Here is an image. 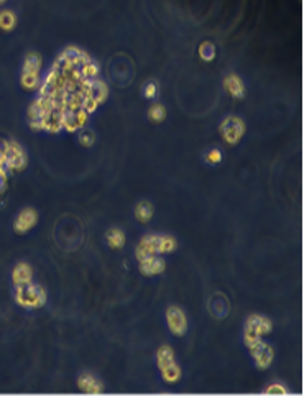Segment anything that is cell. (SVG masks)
<instances>
[{
    "label": "cell",
    "instance_id": "cell-28",
    "mask_svg": "<svg viewBox=\"0 0 304 396\" xmlns=\"http://www.w3.org/2000/svg\"><path fill=\"white\" fill-rule=\"evenodd\" d=\"M97 107H99V104H97L94 99L89 97V96H84V99H82V109L86 110L89 115L94 114V112L97 110Z\"/></svg>",
    "mask_w": 304,
    "mask_h": 396
},
{
    "label": "cell",
    "instance_id": "cell-21",
    "mask_svg": "<svg viewBox=\"0 0 304 396\" xmlns=\"http://www.w3.org/2000/svg\"><path fill=\"white\" fill-rule=\"evenodd\" d=\"M81 74H82V78H86V79H97L99 78V73H101V68H99V64L96 63V61H87L86 64H82L81 68Z\"/></svg>",
    "mask_w": 304,
    "mask_h": 396
},
{
    "label": "cell",
    "instance_id": "cell-2",
    "mask_svg": "<svg viewBox=\"0 0 304 396\" xmlns=\"http://www.w3.org/2000/svg\"><path fill=\"white\" fill-rule=\"evenodd\" d=\"M219 130H221L222 140L227 145H237L245 135V124L238 117H226Z\"/></svg>",
    "mask_w": 304,
    "mask_h": 396
},
{
    "label": "cell",
    "instance_id": "cell-14",
    "mask_svg": "<svg viewBox=\"0 0 304 396\" xmlns=\"http://www.w3.org/2000/svg\"><path fill=\"white\" fill-rule=\"evenodd\" d=\"M20 84H22L23 89H26V91H35V89H38L40 84H41L40 73H26V71H22Z\"/></svg>",
    "mask_w": 304,
    "mask_h": 396
},
{
    "label": "cell",
    "instance_id": "cell-25",
    "mask_svg": "<svg viewBox=\"0 0 304 396\" xmlns=\"http://www.w3.org/2000/svg\"><path fill=\"white\" fill-rule=\"evenodd\" d=\"M204 161L207 163V164H212V166H216V164H219V163L222 161V152H221V150H217V148L209 150V152L205 153V157H204Z\"/></svg>",
    "mask_w": 304,
    "mask_h": 396
},
{
    "label": "cell",
    "instance_id": "cell-8",
    "mask_svg": "<svg viewBox=\"0 0 304 396\" xmlns=\"http://www.w3.org/2000/svg\"><path fill=\"white\" fill-rule=\"evenodd\" d=\"M158 238L160 235H147L140 240V243L137 245V250H135V257L138 260H142L145 257L150 255H158Z\"/></svg>",
    "mask_w": 304,
    "mask_h": 396
},
{
    "label": "cell",
    "instance_id": "cell-15",
    "mask_svg": "<svg viewBox=\"0 0 304 396\" xmlns=\"http://www.w3.org/2000/svg\"><path fill=\"white\" fill-rule=\"evenodd\" d=\"M153 206L150 204L148 201H142V202H138L137 207H135V217H137L140 222H143V224H147L148 220H152L153 217Z\"/></svg>",
    "mask_w": 304,
    "mask_h": 396
},
{
    "label": "cell",
    "instance_id": "cell-22",
    "mask_svg": "<svg viewBox=\"0 0 304 396\" xmlns=\"http://www.w3.org/2000/svg\"><path fill=\"white\" fill-rule=\"evenodd\" d=\"M216 53H217L216 46L210 43V41H204V43L199 45V56L203 61H207V63L209 61H212L214 58H216Z\"/></svg>",
    "mask_w": 304,
    "mask_h": 396
},
{
    "label": "cell",
    "instance_id": "cell-1",
    "mask_svg": "<svg viewBox=\"0 0 304 396\" xmlns=\"http://www.w3.org/2000/svg\"><path fill=\"white\" fill-rule=\"evenodd\" d=\"M15 301L25 309H38L46 303V291L33 281L28 285L15 286Z\"/></svg>",
    "mask_w": 304,
    "mask_h": 396
},
{
    "label": "cell",
    "instance_id": "cell-5",
    "mask_svg": "<svg viewBox=\"0 0 304 396\" xmlns=\"http://www.w3.org/2000/svg\"><path fill=\"white\" fill-rule=\"evenodd\" d=\"M250 353H252V357H253L255 364L260 370L268 369V367L271 365V362H273V357H275L273 348L263 341H260L258 343H255L253 347H250Z\"/></svg>",
    "mask_w": 304,
    "mask_h": 396
},
{
    "label": "cell",
    "instance_id": "cell-18",
    "mask_svg": "<svg viewBox=\"0 0 304 396\" xmlns=\"http://www.w3.org/2000/svg\"><path fill=\"white\" fill-rule=\"evenodd\" d=\"M17 26V15L12 10H0V30L12 31Z\"/></svg>",
    "mask_w": 304,
    "mask_h": 396
},
{
    "label": "cell",
    "instance_id": "cell-13",
    "mask_svg": "<svg viewBox=\"0 0 304 396\" xmlns=\"http://www.w3.org/2000/svg\"><path fill=\"white\" fill-rule=\"evenodd\" d=\"M175 350L170 347V345H161L158 348L156 352V364H158V369L163 370L166 369L168 365L175 364Z\"/></svg>",
    "mask_w": 304,
    "mask_h": 396
},
{
    "label": "cell",
    "instance_id": "cell-30",
    "mask_svg": "<svg viewBox=\"0 0 304 396\" xmlns=\"http://www.w3.org/2000/svg\"><path fill=\"white\" fill-rule=\"evenodd\" d=\"M266 395H288V390L281 383H273L265 390Z\"/></svg>",
    "mask_w": 304,
    "mask_h": 396
},
{
    "label": "cell",
    "instance_id": "cell-17",
    "mask_svg": "<svg viewBox=\"0 0 304 396\" xmlns=\"http://www.w3.org/2000/svg\"><path fill=\"white\" fill-rule=\"evenodd\" d=\"M105 238H107L109 247L114 250H120L125 245V234L122 232L120 229H110L109 232L105 234Z\"/></svg>",
    "mask_w": 304,
    "mask_h": 396
},
{
    "label": "cell",
    "instance_id": "cell-19",
    "mask_svg": "<svg viewBox=\"0 0 304 396\" xmlns=\"http://www.w3.org/2000/svg\"><path fill=\"white\" fill-rule=\"evenodd\" d=\"M160 371H161L163 380H165L166 383H170V385L176 383V381H179V378H181V369H179V365H177L176 362H175V364H171V365H168L166 369H163Z\"/></svg>",
    "mask_w": 304,
    "mask_h": 396
},
{
    "label": "cell",
    "instance_id": "cell-23",
    "mask_svg": "<svg viewBox=\"0 0 304 396\" xmlns=\"http://www.w3.org/2000/svg\"><path fill=\"white\" fill-rule=\"evenodd\" d=\"M148 119L152 122H155V124H160L166 119V109L165 106H161V104H155V106L150 107L148 110Z\"/></svg>",
    "mask_w": 304,
    "mask_h": 396
},
{
    "label": "cell",
    "instance_id": "cell-3",
    "mask_svg": "<svg viewBox=\"0 0 304 396\" xmlns=\"http://www.w3.org/2000/svg\"><path fill=\"white\" fill-rule=\"evenodd\" d=\"M166 324L171 334L176 337H181L188 332V317H186L184 311L177 306H170L166 309Z\"/></svg>",
    "mask_w": 304,
    "mask_h": 396
},
{
    "label": "cell",
    "instance_id": "cell-10",
    "mask_svg": "<svg viewBox=\"0 0 304 396\" xmlns=\"http://www.w3.org/2000/svg\"><path fill=\"white\" fill-rule=\"evenodd\" d=\"M12 281L15 286L28 285L33 281V270L28 263H18L12 271Z\"/></svg>",
    "mask_w": 304,
    "mask_h": 396
},
{
    "label": "cell",
    "instance_id": "cell-6",
    "mask_svg": "<svg viewBox=\"0 0 304 396\" xmlns=\"http://www.w3.org/2000/svg\"><path fill=\"white\" fill-rule=\"evenodd\" d=\"M38 222V214H36L35 209L31 207H26L23 209L20 214L17 215L15 222H13V230L17 234H26L28 230H31Z\"/></svg>",
    "mask_w": 304,
    "mask_h": 396
},
{
    "label": "cell",
    "instance_id": "cell-26",
    "mask_svg": "<svg viewBox=\"0 0 304 396\" xmlns=\"http://www.w3.org/2000/svg\"><path fill=\"white\" fill-rule=\"evenodd\" d=\"M79 141H81V145L84 147H92L96 141V135L92 133L91 130H86V129H81V133H79Z\"/></svg>",
    "mask_w": 304,
    "mask_h": 396
},
{
    "label": "cell",
    "instance_id": "cell-11",
    "mask_svg": "<svg viewBox=\"0 0 304 396\" xmlns=\"http://www.w3.org/2000/svg\"><path fill=\"white\" fill-rule=\"evenodd\" d=\"M77 386H79V390L84 391V393H92V395H96V393H102V383L99 380L96 378L94 375H91V373H84L79 376V380H77Z\"/></svg>",
    "mask_w": 304,
    "mask_h": 396
},
{
    "label": "cell",
    "instance_id": "cell-7",
    "mask_svg": "<svg viewBox=\"0 0 304 396\" xmlns=\"http://www.w3.org/2000/svg\"><path fill=\"white\" fill-rule=\"evenodd\" d=\"M138 266H140V271H142L145 276H155L165 271L166 263L161 257L150 255V257L142 258V260H138Z\"/></svg>",
    "mask_w": 304,
    "mask_h": 396
},
{
    "label": "cell",
    "instance_id": "cell-9",
    "mask_svg": "<svg viewBox=\"0 0 304 396\" xmlns=\"http://www.w3.org/2000/svg\"><path fill=\"white\" fill-rule=\"evenodd\" d=\"M224 89L235 99L245 97V86H243L240 76H237V74H227L224 78Z\"/></svg>",
    "mask_w": 304,
    "mask_h": 396
},
{
    "label": "cell",
    "instance_id": "cell-4",
    "mask_svg": "<svg viewBox=\"0 0 304 396\" xmlns=\"http://www.w3.org/2000/svg\"><path fill=\"white\" fill-rule=\"evenodd\" d=\"M5 159L10 171H22L26 166V153L17 141H5Z\"/></svg>",
    "mask_w": 304,
    "mask_h": 396
},
{
    "label": "cell",
    "instance_id": "cell-24",
    "mask_svg": "<svg viewBox=\"0 0 304 396\" xmlns=\"http://www.w3.org/2000/svg\"><path fill=\"white\" fill-rule=\"evenodd\" d=\"M63 130H66V132L81 130V129H79L76 119H74V112H71V110H64L63 112Z\"/></svg>",
    "mask_w": 304,
    "mask_h": 396
},
{
    "label": "cell",
    "instance_id": "cell-20",
    "mask_svg": "<svg viewBox=\"0 0 304 396\" xmlns=\"http://www.w3.org/2000/svg\"><path fill=\"white\" fill-rule=\"evenodd\" d=\"M176 248V240L171 235H160L158 238V255L163 253H171Z\"/></svg>",
    "mask_w": 304,
    "mask_h": 396
},
{
    "label": "cell",
    "instance_id": "cell-27",
    "mask_svg": "<svg viewBox=\"0 0 304 396\" xmlns=\"http://www.w3.org/2000/svg\"><path fill=\"white\" fill-rule=\"evenodd\" d=\"M74 119H76L77 125H79V129H86L87 120H89V114H87V112L81 107V109L74 110Z\"/></svg>",
    "mask_w": 304,
    "mask_h": 396
},
{
    "label": "cell",
    "instance_id": "cell-16",
    "mask_svg": "<svg viewBox=\"0 0 304 396\" xmlns=\"http://www.w3.org/2000/svg\"><path fill=\"white\" fill-rule=\"evenodd\" d=\"M41 56L38 53H28L25 56V61H23V68L22 71H26V73H40L41 71Z\"/></svg>",
    "mask_w": 304,
    "mask_h": 396
},
{
    "label": "cell",
    "instance_id": "cell-29",
    "mask_svg": "<svg viewBox=\"0 0 304 396\" xmlns=\"http://www.w3.org/2000/svg\"><path fill=\"white\" fill-rule=\"evenodd\" d=\"M156 94H158V86H156V82H153V81H150L145 84V87H143V96L147 97V99H155L156 97Z\"/></svg>",
    "mask_w": 304,
    "mask_h": 396
},
{
    "label": "cell",
    "instance_id": "cell-31",
    "mask_svg": "<svg viewBox=\"0 0 304 396\" xmlns=\"http://www.w3.org/2000/svg\"><path fill=\"white\" fill-rule=\"evenodd\" d=\"M7 189V174L5 173H0V194Z\"/></svg>",
    "mask_w": 304,
    "mask_h": 396
},
{
    "label": "cell",
    "instance_id": "cell-12",
    "mask_svg": "<svg viewBox=\"0 0 304 396\" xmlns=\"http://www.w3.org/2000/svg\"><path fill=\"white\" fill-rule=\"evenodd\" d=\"M86 96L92 97L101 106V104H104L105 99L109 97V87H107V84L104 81H101V79H92L91 87H89Z\"/></svg>",
    "mask_w": 304,
    "mask_h": 396
}]
</instances>
